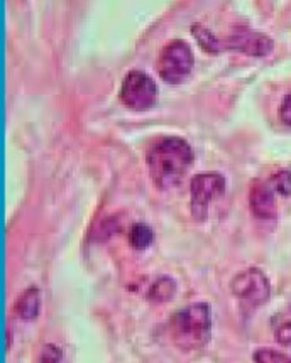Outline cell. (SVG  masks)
I'll use <instances>...</instances> for the list:
<instances>
[{"label": "cell", "instance_id": "52a82bcc", "mask_svg": "<svg viewBox=\"0 0 291 363\" xmlns=\"http://www.w3.org/2000/svg\"><path fill=\"white\" fill-rule=\"evenodd\" d=\"M220 43H222V50L241 51L242 55L254 57L268 56L275 50V41L268 34L248 28L234 30L229 38L220 39Z\"/></svg>", "mask_w": 291, "mask_h": 363}, {"label": "cell", "instance_id": "4fadbf2b", "mask_svg": "<svg viewBox=\"0 0 291 363\" xmlns=\"http://www.w3.org/2000/svg\"><path fill=\"white\" fill-rule=\"evenodd\" d=\"M271 189L281 196H291V171H278L268 181Z\"/></svg>", "mask_w": 291, "mask_h": 363}, {"label": "cell", "instance_id": "2e32d148", "mask_svg": "<svg viewBox=\"0 0 291 363\" xmlns=\"http://www.w3.org/2000/svg\"><path fill=\"white\" fill-rule=\"evenodd\" d=\"M63 358L61 350L56 345H46L41 352V363H60Z\"/></svg>", "mask_w": 291, "mask_h": 363}, {"label": "cell", "instance_id": "ba28073f", "mask_svg": "<svg viewBox=\"0 0 291 363\" xmlns=\"http://www.w3.org/2000/svg\"><path fill=\"white\" fill-rule=\"evenodd\" d=\"M249 206L256 218L273 220L278 215L276 198L271 186L263 181H256L249 189Z\"/></svg>", "mask_w": 291, "mask_h": 363}, {"label": "cell", "instance_id": "e0dca14e", "mask_svg": "<svg viewBox=\"0 0 291 363\" xmlns=\"http://www.w3.org/2000/svg\"><path fill=\"white\" fill-rule=\"evenodd\" d=\"M280 118L286 125H291V93L285 96L280 107Z\"/></svg>", "mask_w": 291, "mask_h": 363}, {"label": "cell", "instance_id": "30bf717a", "mask_svg": "<svg viewBox=\"0 0 291 363\" xmlns=\"http://www.w3.org/2000/svg\"><path fill=\"white\" fill-rule=\"evenodd\" d=\"M176 284L171 277L161 276L156 277L146 291V298L153 303H168L175 296Z\"/></svg>", "mask_w": 291, "mask_h": 363}, {"label": "cell", "instance_id": "8992f818", "mask_svg": "<svg viewBox=\"0 0 291 363\" xmlns=\"http://www.w3.org/2000/svg\"><path fill=\"white\" fill-rule=\"evenodd\" d=\"M231 291L249 306H263L271 298L270 279L258 267H249L237 274L231 282Z\"/></svg>", "mask_w": 291, "mask_h": 363}, {"label": "cell", "instance_id": "277c9868", "mask_svg": "<svg viewBox=\"0 0 291 363\" xmlns=\"http://www.w3.org/2000/svg\"><path fill=\"white\" fill-rule=\"evenodd\" d=\"M119 99L129 110L144 112V110H149L156 104L158 85L149 74L139 72V69H132L122 79Z\"/></svg>", "mask_w": 291, "mask_h": 363}, {"label": "cell", "instance_id": "8fae6325", "mask_svg": "<svg viewBox=\"0 0 291 363\" xmlns=\"http://www.w3.org/2000/svg\"><path fill=\"white\" fill-rule=\"evenodd\" d=\"M192 34L195 36L197 43L200 44V48L210 55H219L222 51V43H220V38L215 36L210 29H207L205 26L202 24H193Z\"/></svg>", "mask_w": 291, "mask_h": 363}, {"label": "cell", "instance_id": "7a4b0ae2", "mask_svg": "<svg viewBox=\"0 0 291 363\" xmlns=\"http://www.w3.org/2000/svg\"><path fill=\"white\" fill-rule=\"evenodd\" d=\"M170 335L183 352L202 350L210 342L212 311L207 303H193L170 318Z\"/></svg>", "mask_w": 291, "mask_h": 363}, {"label": "cell", "instance_id": "5bb4252c", "mask_svg": "<svg viewBox=\"0 0 291 363\" xmlns=\"http://www.w3.org/2000/svg\"><path fill=\"white\" fill-rule=\"evenodd\" d=\"M254 363H291V357L273 348H259L253 355Z\"/></svg>", "mask_w": 291, "mask_h": 363}, {"label": "cell", "instance_id": "ac0fdd59", "mask_svg": "<svg viewBox=\"0 0 291 363\" xmlns=\"http://www.w3.org/2000/svg\"><path fill=\"white\" fill-rule=\"evenodd\" d=\"M11 347H12V333H11V330H7V345H6V348L11 350Z\"/></svg>", "mask_w": 291, "mask_h": 363}, {"label": "cell", "instance_id": "3957f363", "mask_svg": "<svg viewBox=\"0 0 291 363\" xmlns=\"http://www.w3.org/2000/svg\"><path fill=\"white\" fill-rule=\"evenodd\" d=\"M195 65L192 48L182 39L168 43L158 57V73L170 85H180L192 73Z\"/></svg>", "mask_w": 291, "mask_h": 363}, {"label": "cell", "instance_id": "9c48e42d", "mask_svg": "<svg viewBox=\"0 0 291 363\" xmlns=\"http://www.w3.org/2000/svg\"><path fill=\"white\" fill-rule=\"evenodd\" d=\"M41 308V292L38 287H29L17 298L14 304V313L21 320H36Z\"/></svg>", "mask_w": 291, "mask_h": 363}, {"label": "cell", "instance_id": "6da1fadb", "mask_svg": "<svg viewBox=\"0 0 291 363\" xmlns=\"http://www.w3.org/2000/svg\"><path fill=\"white\" fill-rule=\"evenodd\" d=\"M193 164V150L187 140L176 135L160 137L149 145L146 166L153 183L160 189L175 188L182 183Z\"/></svg>", "mask_w": 291, "mask_h": 363}, {"label": "cell", "instance_id": "7c38bea8", "mask_svg": "<svg viewBox=\"0 0 291 363\" xmlns=\"http://www.w3.org/2000/svg\"><path fill=\"white\" fill-rule=\"evenodd\" d=\"M154 240L153 230L144 223H138L131 228L129 233V242L131 247L136 250H146L149 245H151Z\"/></svg>", "mask_w": 291, "mask_h": 363}, {"label": "cell", "instance_id": "9a60e30c", "mask_svg": "<svg viewBox=\"0 0 291 363\" xmlns=\"http://www.w3.org/2000/svg\"><path fill=\"white\" fill-rule=\"evenodd\" d=\"M273 328H275V336L278 343L285 345V347L291 345V318L278 316Z\"/></svg>", "mask_w": 291, "mask_h": 363}, {"label": "cell", "instance_id": "5b68a950", "mask_svg": "<svg viewBox=\"0 0 291 363\" xmlns=\"http://www.w3.org/2000/svg\"><path fill=\"white\" fill-rule=\"evenodd\" d=\"M226 193V178L220 172L207 171L195 174L190 181V194H192V215L197 221L207 220L210 203Z\"/></svg>", "mask_w": 291, "mask_h": 363}]
</instances>
